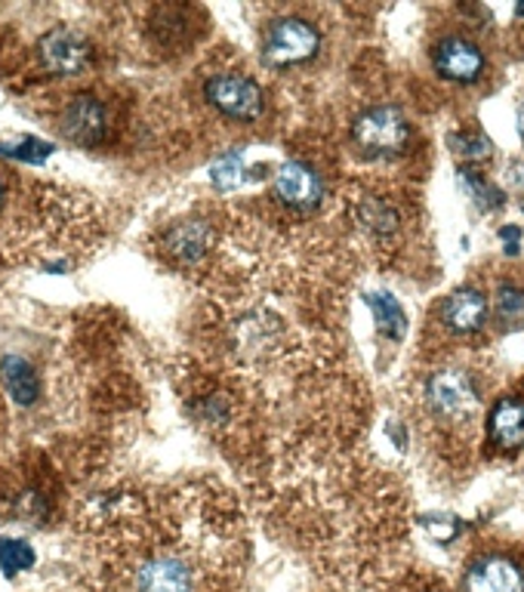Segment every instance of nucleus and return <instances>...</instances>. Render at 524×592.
<instances>
[{"mask_svg": "<svg viewBox=\"0 0 524 592\" xmlns=\"http://www.w3.org/2000/svg\"><path fill=\"white\" fill-rule=\"evenodd\" d=\"M321 47V37L306 19H278L265 29L262 56L272 66H299Z\"/></svg>", "mask_w": 524, "mask_h": 592, "instance_id": "obj_3", "label": "nucleus"}, {"mask_svg": "<svg viewBox=\"0 0 524 592\" xmlns=\"http://www.w3.org/2000/svg\"><path fill=\"white\" fill-rule=\"evenodd\" d=\"M447 143L454 148V155L463 158V161H488L493 155L491 139L481 136V133H454Z\"/></svg>", "mask_w": 524, "mask_h": 592, "instance_id": "obj_21", "label": "nucleus"}, {"mask_svg": "<svg viewBox=\"0 0 524 592\" xmlns=\"http://www.w3.org/2000/svg\"><path fill=\"white\" fill-rule=\"evenodd\" d=\"M493 309H497L500 325H506V328H522L524 325V291H519V287H506V284H503V287L497 291Z\"/></svg>", "mask_w": 524, "mask_h": 592, "instance_id": "obj_19", "label": "nucleus"}, {"mask_svg": "<svg viewBox=\"0 0 524 592\" xmlns=\"http://www.w3.org/2000/svg\"><path fill=\"white\" fill-rule=\"evenodd\" d=\"M432 62H435V71L444 81L476 83L485 75V53L472 41L457 37V34L438 41V47L432 53Z\"/></svg>", "mask_w": 524, "mask_h": 592, "instance_id": "obj_8", "label": "nucleus"}, {"mask_svg": "<svg viewBox=\"0 0 524 592\" xmlns=\"http://www.w3.org/2000/svg\"><path fill=\"white\" fill-rule=\"evenodd\" d=\"M0 568L7 577H16L34 568V549L25 540H0Z\"/></svg>", "mask_w": 524, "mask_h": 592, "instance_id": "obj_20", "label": "nucleus"}, {"mask_svg": "<svg viewBox=\"0 0 524 592\" xmlns=\"http://www.w3.org/2000/svg\"><path fill=\"white\" fill-rule=\"evenodd\" d=\"M241 180H244V148H231L226 155H219L210 167V182L216 189L229 192Z\"/></svg>", "mask_w": 524, "mask_h": 592, "instance_id": "obj_16", "label": "nucleus"}, {"mask_svg": "<svg viewBox=\"0 0 524 592\" xmlns=\"http://www.w3.org/2000/svg\"><path fill=\"white\" fill-rule=\"evenodd\" d=\"M358 216L361 223L371 231H377V235H392L398 229V214L386 201H379V197H367L358 207Z\"/></svg>", "mask_w": 524, "mask_h": 592, "instance_id": "obj_18", "label": "nucleus"}, {"mask_svg": "<svg viewBox=\"0 0 524 592\" xmlns=\"http://www.w3.org/2000/svg\"><path fill=\"white\" fill-rule=\"evenodd\" d=\"M210 247V226L204 219H180L164 231V253L180 265H195Z\"/></svg>", "mask_w": 524, "mask_h": 592, "instance_id": "obj_11", "label": "nucleus"}, {"mask_svg": "<svg viewBox=\"0 0 524 592\" xmlns=\"http://www.w3.org/2000/svg\"><path fill=\"white\" fill-rule=\"evenodd\" d=\"M109 130L105 105L96 96H75L62 112V133L78 146H99Z\"/></svg>", "mask_w": 524, "mask_h": 592, "instance_id": "obj_10", "label": "nucleus"}, {"mask_svg": "<svg viewBox=\"0 0 524 592\" xmlns=\"http://www.w3.org/2000/svg\"><path fill=\"white\" fill-rule=\"evenodd\" d=\"M515 13H519V16H524V3H519V10H515Z\"/></svg>", "mask_w": 524, "mask_h": 592, "instance_id": "obj_26", "label": "nucleus"}, {"mask_svg": "<svg viewBox=\"0 0 524 592\" xmlns=\"http://www.w3.org/2000/svg\"><path fill=\"white\" fill-rule=\"evenodd\" d=\"M522 210H524V197H522Z\"/></svg>", "mask_w": 524, "mask_h": 592, "instance_id": "obj_27", "label": "nucleus"}, {"mask_svg": "<svg viewBox=\"0 0 524 592\" xmlns=\"http://www.w3.org/2000/svg\"><path fill=\"white\" fill-rule=\"evenodd\" d=\"M272 192L281 204H287L294 210H315L324 197V182L315 173V167L303 164V161H287L275 173Z\"/></svg>", "mask_w": 524, "mask_h": 592, "instance_id": "obj_7", "label": "nucleus"}, {"mask_svg": "<svg viewBox=\"0 0 524 592\" xmlns=\"http://www.w3.org/2000/svg\"><path fill=\"white\" fill-rule=\"evenodd\" d=\"M500 241H503V250H506L509 257H515L519 244H522V229L519 226H503L500 229Z\"/></svg>", "mask_w": 524, "mask_h": 592, "instance_id": "obj_23", "label": "nucleus"}, {"mask_svg": "<svg viewBox=\"0 0 524 592\" xmlns=\"http://www.w3.org/2000/svg\"><path fill=\"white\" fill-rule=\"evenodd\" d=\"M463 185L469 189V195L476 197V204L481 210H497V207H503V192L488 182L485 177H478L472 170H463Z\"/></svg>", "mask_w": 524, "mask_h": 592, "instance_id": "obj_22", "label": "nucleus"}, {"mask_svg": "<svg viewBox=\"0 0 524 592\" xmlns=\"http://www.w3.org/2000/svg\"><path fill=\"white\" fill-rule=\"evenodd\" d=\"M56 148L37 139V136H19L13 143H0V155L13 158V161H25V164H44Z\"/></svg>", "mask_w": 524, "mask_h": 592, "instance_id": "obj_17", "label": "nucleus"}, {"mask_svg": "<svg viewBox=\"0 0 524 592\" xmlns=\"http://www.w3.org/2000/svg\"><path fill=\"white\" fill-rule=\"evenodd\" d=\"M442 321L454 333H476L488 321V299L476 287H459L444 299Z\"/></svg>", "mask_w": 524, "mask_h": 592, "instance_id": "obj_12", "label": "nucleus"}, {"mask_svg": "<svg viewBox=\"0 0 524 592\" xmlns=\"http://www.w3.org/2000/svg\"><path fill=\"white\" fill-rule=\"evenodd\" d=\"M352 139L361 155H367V158H398V155H405L410 143V124L401 109L374 105L355 117Z\"/></svg>", "mask_w": 524, "mask_h": 592, "instance_id": "obj_1", "label": "nucleus"}, {"mask_svg": "<svg viewBox=\"0 0 524 592\" xmlns=\"http://www.w3.org/2000/svg\"><path fill=\"white\" fill-rule=\"evenodd\" d=\"M367 306L374 309V318H377L379 330L389 337V340H401L405 337V330H408V315L401 309V303L395 299L392 294H367Z\"/></svg>", "mask_w": 524, "mask_h": 592, "instance_id": "obj_15", "label": "nucleus"}, {"mask_svg": "<svg viewBox=\"0 0 524 592\" xmlns=\"http://www.w3.org/2000/svg\"><path fill=\"white\" fill-rule=\"evenodd\" d=\"M204 96L216 112H223L231 121H244V124H253L265 109L260 83L247 78V75H235V71H223V75L207 78Z\"/></svg>", "mask_w": 524, "mask_h": 592, "instance_id": "obj_2", "label": "nucleus"}, {"mask_svg": "<svg viewBox=\"0 0 524 592\" xmlns=\"http://www.w3.org/2000/svg\"><path fill=\"white\" fill-rule=\"evenodd\" d=\"M519 133H522V139H524V105H522V115H519Z\"/></svg>", "mask_w": 524, "mask_h": 592, "instance_id": "obj_24", "label": "nucleus"}, {"mask_svg": "<svg viewBox=\"0 0 524 592\" xmlns=\"http://www.w3.org/2000/svg\"><path fill=\"white\" fill-rule=\"evenodd\" d=\"M3 197H7V185H3V180H0V207H3Z\"/></svg>", "mask_w": 524, "mask_h": 592, "instance_id": "obj_25", "label": "nucleus"}, {"mask_svg": "<svg viewBox=\"0 0 524 592\" xmlns=\"http://www.w3.org/2000/svg\"><path fill=\"white\" fill-rule=\"evenodd\" d=\"M41 62L47 71L53 75H81L87 62H90V44H87V37L81 32H75V29H66V25H59V29H53L41 37Z\"/></svg>", "mask_w": 524, "mask_h": 592, "instance_id": "obj_6", "label": "nucleus"}, {"mask_svg": "<svg viewBox=\"0 0 524 592\" xmlns=\"http://www.w3.org/2000/svg\"><path fill=\"white\" fill-rule=\"evenodd\" d=\"M429 411L438 413L442 420H459L466 413L476 411L478 392L472 377L459 367H444L438 374H432L426 383Z\"/></svg>", "mask_w": 524, "mask_h": 592, "instance_id": "obj_5", "label": "nucleus"}, {"mask_svg": "<svg viewBox=\"0 0 524 592\" xmlns=\"http://www.w3.org/2000/svg\"><path fill=\"white\" fill-rule=\"evenodd\" d=\"M463 592H524V571L506 556H485L469 565Z\"/></svg>", "mask_w": 524, "mask_h": 592, "instance_id": "obj_9", "label": "nucleus"}, {"mask_svg": "<svg viewBox=\"0 0 524 592\" xmlns=\"http://www.w3.org/2000/svg\"><path fill=\"white\" fill-rule=\"evenodd\" d=\"M133 592H197L192 565L176 553H155L136 565L130 580Z\"/></svg>", "mask_w": 524, "mask_h": 592, "instance_id": "obj_4", "label": "nucleus"}, {"mask_svg": "<svg viewBox=\"0 0 524 592\" xmlns=\"http://www.w3.org/2000/svg\"><path fill=\"white\" fill-rule=\"evenodd\" d=\"M488 435L497 447H524V401L500 398L488 413Z\"/></svg>", "mask_w": 524, "mask_h": 592, "instance_id": "obj_13", "label": "nucleus"}, {"mask_svg": "<svg viewBox=\"0 0 524 592\" xmlns=\"http://www.w3.org/2000/svg\"><path fill=\"white\" fill-rule=\"evenodd\" d=\"M0 377H3V386H7V392H10V398L16 405L29 408V405L37 401V395H41L37 371L22 355H7L0 362Z\"/></svg>", "mask_w": 524, "mask_h": 592, "instance_id": "obj_14", "label": "nucleus"}]
</instances>
